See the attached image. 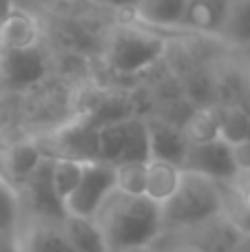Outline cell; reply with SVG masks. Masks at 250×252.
<instances>
[{
    "label": "cell",
    "mask_w": 250,
    "mask_h": 252,
    "mask_svg": "<svg viewBox=\"0 0 250 252\" xmlns=\"http://www.w3.org/2000/svg\"><path fill=\"white\" fill-rule=\"evenodd\" d=\"M188 0H135L131 7L133 20L155 31H184Z\"/></svg>",
    "instance_id": "cell-12"
},
{
    "label": "cell",
    "mask_w": 250,
    "mask_h": 252,
    "mask_svg": "<svg viewBox=\"0 0 250 252\" xmlns=\"http://www.w3.org/2000/svg\"><path fill=\"white\" fill-rule=\"evenodd\" d=\"M246 139H250V113H248V137Z\"/></svg>",
    "instance_id": "cell-26"
},
{
    "label": "cell",
    "mask_w": 250,
    "mask_h": 252,
    "mask_svg": "<svg viewBox=\"0 0 250 252\" xmlns=\"http://www.w3.org/2000/svg\"><path fill=\"white\" fill-rule=\"evenodd\" d=\"M180 237L186 244L204 252H235L237 246L242 244L244 232L226 215H221V217L213 219V221L204 223L199 228L180 232Z\"/></svg>",
    "instance_id": "cell-11"
},
{
    "label": "cell",
    "mask_w": 250,
    "mask_h": 252,
    "mask_svg": "<svg viewBox=\"0 0 250 252\" xmlns=\"http://www.w3.org/2000/svg\"><path fill=\"white\" fill-rule=\"evenodd\" d=\"M233 0H188L184 31L219 38L226 29Z\"/></svg>",
    "instance_id": "cell-13"
},
{
    "label": "cell",
    "mask_w": 250,
    "mask_h": 252,
    "mask_svg": "<svg viewBox=\"0 0 250 252\" xmlns=\"http://www.w3.org/2000/svg\"><path fill=\"white\" fill-rule=\"evenodd\" d=\"M184 177V168L168 161L151 159L146 164V197L157 206H166L175 197Z\"/></svg>",
    "instance_id": "cell-14"
},
{
    "label": "cell",
    "mask_w": 250,
    "mask_h": 252,
    "mask_svg": "<svg viewBox=\"0 0 250 252\" xmlns=\"http://www.w3.org/2000/svg\"><path fill=\"white\" fill-rule=\"evenodd\" d=\"M221 40L235 47H250V0H233Z\"/></svg>",
    "instance_id": "cell-19"
},
{
    "label": "cell",
    "mask_w": 250,
    "mask_h": 252,
    "mask_svg": "<svg viewBox=\"0 0 250 252\" xmlns=\"http://www.w3.org/2000/svg\"><path fill=\"white\" fill-rule=\"evenodd\" d=\"M25 221V204H22L20 188L13 186L0 173V232L18 235Z\"/></svg>",
    "instance_id": "cell-16"
},
{
    "label": "cell",
    "mask_w": 250,
    "mask_h": 252,
    "mask_svg": "<svg viewBox=\"0 0 250 252\" xmlns=\"http://www.w3.org/2000/svg\"><path fill=\"white\" fill-rule=\"evenodd\" d=\"M0 252H20L18 235H11V232H0Z\"/></svg>",
    "instance_id": "cell-24"
},
{
    "label": "cell",
    "mask_w": 250,
    "mask_h": 252,
    "mask_svg": "<svg viewBox=\"0 0 250 252\" xmlns=\"http://www.w3.org/2000/svg\"><path fill=\"white\" fill-rule=\"evenodd\" d=\"M87 164L89 161L66 159V157H51V184L56 188L58 197L62 199V204L69 199L71 192L82 182Z\"/></svg>",
    "instance_id": "cell-18"
},
{
    "label": "cell",
    "mask_w": 250,
    "mask_h": 252,
    "mask_svg": "<svg viewBox=\"0 0 250 252\" xmlns=\"http://www.w3.org/2000/svg\"><path fill=\"white\" fill-rule=\"evenodd\" d=\"M146 164L149 161L115 166V190L131 197H146Z\"/></svg>",
    "instance_id": "cell-20"
},
{
    "label": "cell",
    "mask_w": 250,
    "mask_h": 252,
    "mask_svg": "<svg viewBox=\"0 0 250 252\" xmlns=\"http://www.w3.org/2000/svg\"><path fill=\"white\" fill-rule=\"evenodd\" d=\"M109 252H128L146 248L164 232L162 206L149 197H131L113 190L93 215Z\"/></svg>",
    "instance_id": "cell-1"
},
{
    "label": "cell",
    "mask_w": 250,
    "mask_h": 252,
    "mask_svg": "<svg viewBox=\"0 0 250 252\" xmlns=\"http://www.w3.org/2000/svg\"><path fill=\"white\" fill-rule=\"evenodd\" d=\"M115 190V166L104 161H89L82 182L64 201V210L71 217L93 219L106 197Z\"/></svg>",
    "instance_id": "cell-4"
},
{
    "label": "cell",
    "mask_w": 250,
    "mask_h": 252,
    "mask_svg": "<svg viewBox=\"0 0 250 252\" xmlns=\"http://www.w3.org/2000/svg\"><path fill=\"white\" fill-rule=\"evenodd\" d=\"M62 223L64 221L25 217L18 230L20 252H75Z\"/></svg>",
    "instance_id": "cell-10"
},
{
    "label": "cell",
    "mask_w": 250,
    "mask_h": 252,
    "mask_svg": "<svg viewBox=\"0 0 250 252\" xmlns=\"http://www.w3.org/2000/svg\"><path fill=\"white\" fill-rule=\"evenodd\" d=\"M228 184H219L199 173L184 170L175 197L162 206L164 230L186 232L226 215Z\"/></svg>",
    "instance_id": "cell-2"
},
{
    "label": "cell",
    "mask_w": 250,
    "mask_h": 252,
    "mask_svg": "<svg viewBox=\"0 0 250 252\" xmlns=\"http://www.w3.org/2000/svg\"><path fill=\"white\" fill-rule=\"evenodd\" d=\"M184 170L199 173L219 184H228V186L237 182L239 177V170L233 159V146H228L221 139L208 144H190L184 161Z\"/></svg>",
    "instance_id": "cell-7"
},
{
    "label": "cell",
    "mask_w": 250,
    "mask_h": 252,
    "mask_svg": "<svg viewBox=\"0 0 250 252\" xmlns=\"http://www.w3.org/2000/svg\"><path fill=\"white\" fill-rule=\"evenodd\" d=\"M233 159L237 166L239 175H250V139L235 144L233 146Z\"/></svg>",
    "instance_id": "cell-23"
},
{
    "label": "cell",
    "mask_w": 250,
    "mask_h": 252,
    "mask_svg": "<svg viewBox=\"0 0 250 252\" xmlns=\"http://www.w3.org/2000/svg\"><path fill=\"white\" fill-rule=\"evenodd\" d=\"M221 115L224 106L221 104H206L195 106L190 111L188 120L184 122V135L190 144H208L219 139L221 130Z\"/></svg>",
    "instance_id": "cell-15"
},
{
    "label": "cell",
    "mask_w": 250,
    "mask_h": 252,
    "mask_svg": "<svg viewBox=\"0 0 250 252\" xmlns=\"http://www.w3.org/2000/svg\"><path fill=\"white\" fill-rule=\"evenodd\" d=\"M146 128H149V146H151V159L168 161L180 168H184L186 155H188L190 142L186 139L184 128L164 118H144Z\"/></svg>",
    "instance_id": "cell-9"
},
{
    "label": "cell",
    "mask_w": 250,
    "mask_h": 252,
    "mask_svg": "<svg viewBox=\"0 0 250 252\" xmlns=\"http://www.w3.org/2000/svg\"><path fill=\"white\" fill-rule=\"evenodd\" d=\"M66 2H80V0H66Z\"/></svg>",
    "instance_id": "cell-27"
},
{
    "label": "cell",
    "mask_w": 250,
    "mask_h": 252,
    "mask_svg": "<svg viewBox=\"0 0 250 252\" xmlns=\"http://www.w3.org/2000/svg\"><path fill=\"white\" fill-rule=\"evenodd\" d=\"M128 252H155L151 246H146V248H137V250H128Z\"/></svg>",
    "instance_id": "cell-25"
},
{
    "label": "cell",
    "mask_w": 250,
    "mask_h": 252,
    "mask_svg": "<svg viewBox=\"0 0 250 252\" xmlns=\"http://www.w3.org/2000/svg\"><path fill=\"white\" fill-rule=\"evenodd\" d=\"M47 159L38 137H22L11 142L2 153H0V173L13 184L22 188L33 173L42 166Z\"/></svg>",
    "instance_id": "cell-8"
},
{
    "label": "cell",
    "mask_w": 250,
    "mask_h": 252,
    "mask_svg": "<svg viewBox=\"0 0 250 252\" xmlns=\"http://www.w3.org/2000/svg\"><path fill=\"white\" fill-rule=\"evenodd\" d=\"M168 51V40L159 31L140 22H124L106 33L104 38V64L118 78H137L155 69Z\"/></svg>",
    "instance_id": "cell-3"
},
{
    "label": "cell",
    "mask_w": 250,
    "mask_h": 252,
    "mask_svg": "<svg viewBox=\"0 0 250 252\" xmlns=\"http://www.w3.org/2000/svg\"><path fill=\"white\" fill-rule=\"evenodd\" d=\"M44 29L33 11L11 2L0 20V53H22L40 49Z\"/></svg>",
    "instance_id": "cell-6"
},
{
    "label": "cell",
    "mask_w": 250,
    "mask_h": 252,
    "mask_svg": "<svg viewBox=\"0 0 250 252\" xmlns=\"http://www.w3.org/2000/svg\"><path fill=\"white\" fill-rule=\"evenodd\" d=\"M248 137V111L242 106H224V115H221V130L219 139L226 142L228 146L244 142Z\"/></svg>",
    "instance_id": "cell-21"
},
{
    "label": "cell",
    "mask_w": 250,
    "mask_h": 252,
    "mask_svg": "<svg viewBox=\"0 0 250 252\" xmlns=\"http://www.w3.org/2000/svg\"><path fill=\"white\" fill-rule=\"evenodd\" d=\"M230 195L242 208L250 213V175H239L237 182L230 184Z\"/></svg>",
    "instance_id": "cell-22"
},
{
    "label": "cell",
    "mask_w": 250,
    "mask_h": 252,
    "mask_svg": "<svg viewBox=\"0 0 250 252\" xmlns=\"http://www.w3.org/2000/svg\"><path fill=\"white\" fill-rule=\"evenodd\" d=\"M62 226H64V232H66V237H69L75 252H109L100 230H97V226L93 223V219H82V217H71V215H66Z\"/></svg>",
    "instance_id": "cell-17"
},
{
    "label": "cell",
    "mask_w": 250,
    "mask_h": 252,
    "mask_svg": "<svg viewBox=\"0 0 250 252\" xmlns=\"http://www.w3.org/2000/svg\"><path fill=\"white\" fill-rule=\"evenodd\" d=\"M20 195L25 204V217L49 219V221L66 219L64 204L51 184V157H47L42 166L33 173V177L20 188Z\"/></svg>",
    "instance_id": "cell-5"
}]
</instances>
